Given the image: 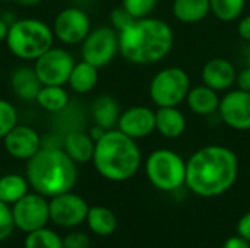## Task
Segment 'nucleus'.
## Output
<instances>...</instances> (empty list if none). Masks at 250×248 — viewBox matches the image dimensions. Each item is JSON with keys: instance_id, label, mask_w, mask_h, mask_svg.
<instances>
[{"instance_id": "f257e3e1", "label": "nucleus", "mask_w": 250, "mask_h": 248, "mask_svg": "<svg viewBox=\"0 0 250 248\" xmlns=\"http://www.w3.org/2000/svg\"><path fill=\"white\" fill-rule=\"evenodd\" d=\"M239 158L224 145H207L186 161V187L204 199L227 193L237 181Z\"/></svg>"}, {"instance_id": "f03ea898", "label": "nucleus", "mask_w": 250, "mask_h": 248, "mask_svg": "<svg viewBox=\"0 0 250 248\" xmlns=\"http://www.w3.org/2000/svg\"><path fill=\"white\" fill-rule=\"evenodd\" d=\"M173 45V28L154 15L135 19L119 32V54L135 66H151L163 61L171 53Z\"/></svg>"}, {"instance_id": "7ed1b4c3", "label": "nucleus", "mask_w": 250, "mask_h": 248, "mask_svg": "<svg viewBox=\"0 0 250 248\" xmlns=\"http://www.w3.org/2000/svg\"><path fill=\"white\" fill-rule=\"evenodd\" d=\"M25 177L34 191L51 199L73 190L78 181V164L62 148L41 146L26 161Z\"/></svg>"}, {"instance_id": "20e7f679", "label": "nucleus", "mask_w": 250, "mask_h": 248, "mask_svg": "<svg viewBox=\"0 0 250 248\" xmlns=\"http://www.w3.org/2000/svg\"><path fill=\"white\" fill-rule=\"evenodd\" d=\"M92 164L103 178L123 183L138 174L142 165V152L138 140L113 129L95 142Z\"/></svg>"}, {"instance_id": "39448f33", "label": "nucleus", "mask_w": 250, "mask_h": 248, "mask_svg": "<svg viewBox=\"0 0 250 248\" xmlns=\"http://www.w3.org/2000/svg\"><path fill=\"white\" fill-rule=\"evenodd\" d=\"M53 28L37 18L16 19L9 25L6 47L19 60L35 61L54 45Z\"/></svg>"}, {"instance_id": "423d86ee", "label": "nucleus", "mask_w": 250, "mask_h": 248, "mask_svg": "<svg viewBox=\"0 0 250 248\" xmlns=\"http://www.w3.org/2000/svg\"><path fill=\"white\" fill-rule=\"evenodd\" d=\"M145 174L157 190L174 193L186 186V161L179 152L160 148L146 156Z\"/></svg>"}, {"instance_id": "0eeeda50", "label": "nucleus", "mask_w": 250, "mask_h": 248, "mask_svg": "<svg viewBox=\"0 0 250 248\" xmlns=\"http://www.w3.org/2000/svg\"><path fill=\"white\" fill-rule=\"evenodd\" d=\"M192 88L189 73L179 66H167L158 70L148 86L151 102L157 107H180Z\"/></svg>"}, {"instance_id": "6e6552de", "label": "nucleus", "mask_w": 250, "mask_h": 248, "mask_svg": "<svg viewBox=\"0 0 250 248\" xmlns=\"http://www.w3.org/2000/svg\"><path fill=\"white\" fill-rule=\"evenodd\" d=\"M119 54V32L111 25L92 28L81 44L82 60L101 69L108 66Z\"/></svg>"}, {"instance_id": "1a4fd4ad", "label": "nucleus", "mask_w": 250, "mask_h": 248, "mask_svg": "<svg viewBox=\"0 0 250 248\" xmlns=\"http://www.w3.org/2000/svg\"><path fill=\"white\" fill-rule=\"evenodd\" d=\"M72 53L62 47H51L34 61V69L42 85H67L75 66Z\"/></svg>"}, {"instance_id": "9d476101", "label": "nucleus", "mask_w": 250, "mask_h": 248, "mask_svg": "<svg viewBox=\"0 0 250 248\" xmlns=\"http://www.w3.org/2000/svg\"><path fill=\"white\" fill-rule=\"evenodd\" d=\"M54 37L64 45H81L92 29L89 15L78 7L69 6L62 9L51 25Z\"/></svg>"}, {"instance_id": "9b49d317", "label": "nucleus", "mask_w": 250, "mask_h": 248, "mask_svg": "<svg viewBox=\"0 0 250 248\" xmlns=\"http://www.w3.org/2000/svg\"><path fill=\"white\" fill-rule=\"evenodd\" d=\"M12 215L15 228L26 234L45 228L50 221L48 200L37 191L28 193L12 205Z\"/></svg>"}, {"instance_id": "f8f14e48", "label": "nucleus", "mask_w": 250, "mask_h": 248, "mask_svg": "<svg viewBox=\"0 0 250 248\" xmlns=\"http://www.w3.org/2000/svg\"><path fill=\"white\" fill-rule=\"evenodd\" d=\"M50 221L62 228H76L86 221L89 205L86 200L73 193L66 191L48 200Z\"/></svg>"}, {"instance_id": "ddd939ff", "label": "nucleus", "mask_w": 250, "mask_h": 248, "mask_svg": "<svg viewBox=\"0 0 250 248\" xmlns=\"http://www.w3.org/2000/svg\"><path fill=\"white\" fill-rule=\"evenodd\" d=\"M220 120L231 130H250V92L233 88L221 96L218 107Z\"/></svg>"}, {"instance_id": "4468645a", "label": "nucleus", "mask_w": 250, "mask_h": 248, "mask_svg": "<svg viewBox=\"0 0 250 248\" xmlns=\"http://www.w3.org/2000/svg\"><path fill=\"white\" fill-rule=\"evenodd\" d=\"M1 140L4 151L19 161H29L42 146L40 133L26 124H16Z\"/></svg>"}, {"instance_id": "2eb2a0df", "label": "nucleus", "mask_w": 250, "mask_h": 248, "mask_svg": "<svg viewBox=\"0 0 250 248\" xmlns=\"http://www.w3.org/2000/svg\"><path fill=\"white\" fill-rule=\"evenodd\" d=\"M117 130L133 140H141L155 133V110L146 105H132L122 111Z\"/></svg>"}, {"instance_id": "dca6fc26", "label": "nucleus", "mask_w": 250, "mask_h": 248, "mask_svg": "<svg viewBox=\"0 0 250 248\" xmlns=\"http://www.w3.org/2000/svg\"><path fill=\"white\" fill-rule=\"evenodd\" d=\"M237 67L226 57H212L201 69V80L204 85L217 92H227L236 86Z\"/></svg>"}, {"instance_id": "f3484780", "label": "nucleus", "mask_w": 250, "mask_h": 248, "mask_svg": "<svg viewBox=\"0 0 250 248\" xmlns=\"http://www.w3.org/2000/svg\"><path fill=\"white\" fill-rule=\"evenodd\" d=\"M188 129V118L179 107H161L155 110V132L164 139L182 137Z\"/></svg>"}, {"instance_id": "a211bd4d", "label": "nucleus", "mask_w": 250, "mask_h": 248, "mask_svg": "<svg viewBox=\"0 0 250 248\" xmlns=\"http://www.w3.org/2000/svg\"><path fill=\"white\" fill-rule=\"evenodd\" d=\"M62 149L78 165L88 164V162H92V156L95 151V140L89 136L88 132L82 129L70 130L62 139Z\"/></svg>"}, {"instance_id": "6ab92c4d", "label": "nucleus", "mask_w": 250, "mask_h": 248, "mask_svg": "<svg viewBox=\"0 0 250 248\" xmlns=\"http://www.w3.org/2000/svg\"><path fill=\"white\" fill-rule=\"evenodd\" d=\"M220 101H221L220 92L201 83L190 88L185 104L189 108V111L193 113L195 115L211 117L218 113Z\"/></svg>"}, {"instance_id": "aec40b11", "label": "nucleus", "mask_w": 250, "mask_h": 248, "mask_svg": "<svg viewBox=\"0 0 250 248\" xmlns=\"http://www.w3.org/2000/svg\"><path fill=\"white\" fill-rule=\"evenodd\" d=\"M9 85L13 95L22 101H35L42 86L34 66H18L10 73Z\"/></svg>"}, {"instance_id": "412c9836", "label": "nucleus", "mask_w": 250, "mask_h": 248, "mask_svg": "<svg viewBox=\"0 0 250 248\" xmlns=\"http://www.w3.org/2000/svg\"><path fill=\"white\" fill-rule=\"evenodd\" d=\"M119 101L111 95H100L91 104V120L92 124L104 129L113 130L117 129V123L122 114Z\"/></svg>"}, {"instance_id": "4be33fe9", "label": "nucleus", "mask_w": 250, "mask_h": 248, "mask_svg": "<svg viewBox=\"0 0 250 248\" xmlns=\"http://www.w3.org/2000/svg\"><path fill=\"white\" fill-rule=\"evenodd\" d=\"M173 18L185 25H195L211 15L209 0H173Z\"/></svg>"}, {"instance_id": "5701e85b", "label": "nucleus", "mask_w": 250, "mask_h": 248, "mask_svg": "<svg viewBox=\"0 0 250 248\" xmlns=\"http://www.w3.org/2000/svg\"><path fill=\"white\" fill-rule=\"evenodd\" d=\"M98 67L92 66L91 63L81 60L78 63H75L73 70L69 76L67 85L70 88V91H73L78 95H86L89 92H92L100 80V73H98Z\"/></svg>"}, {"instance_id": "b1692460", "label": "nucleus", "mask_w": 250, "mask_h": 248, "mask_svg": "<svg viewBox=\"0 0 250 248\" xmlns=\"http://www.w3.org/2000/svg\"><path fill=\"white\" fill-rule=\"evenodd\" d=\"M38 107L47 113L59 114L70 105V96L64 86L42 85L35 98Z\"/></svg>"}, {"instance_id": "393cba45", "label": "nucleus", "mask_w": 250, "mask_h": 248, "mask_svg": "<svg viewBox=\"0 0 250 248\" xmlns=\"http://www.w3.org/2000/svg\"><path fill=\"white\" fill-rule=\"evenodd\" d=\"M85 222L98 237H108L117 229V218L114 212L105 206H89Z\"/></svg>"}, {"instance_id": "a878e982", "label": "nucleus", "mask_w": 250, "mask_h": 248, "mask_svg": "<svg viewBox=\"0 0 250 248\" xmlns=\"http://www.w3.org/2000/svg\"><path fill=\"white\" fill-rule=\"evenodd\" d=\"M29 183L21 174H6L0 177V200L12 206L29 193Z\"/></svg>"}, {"instance_id": "bb28decb", "label": "nucleus", "mask_w": 250, "mask_h": 248, "mask_svg": "<svg viewBox=\"0 0 250 248\" xmlns=\"http://www.w3.org/2000/svg\"><path fill=\"white\" fill-rule=\"evenodd\" d=\"M211 15L221 22H234L243 16L246 0H209Z\"/></svg>"}, {"instance_id": "cd10ccee", "label": "nucleus", "mask_w": 250, "mask_h": 248, "mask_svg": "<svg viewBox=\"0 0 250 248\" xmlns=\"http://www.w3.org/2000/svg\"><path fill=\"white\" fill-rule=\"evenodd\" d=\"M25 248H63V238L53 229L41 228L26 234Z\"/></svg>"}, {"instance_id": "c85d7f7f", "label": "nucleus", "mask_w": 250, "mask_h": 248, "mask_svg": "<svg viewBox=\"0 0 250 248\" xmlns=\"http://www.w3.org/2000/svg\"><path fill=\"white\" fill-rule=\"evenodd\" d=\"M160 0H122V6L130 13L133 19L152 16L158 7Z\"/></svg>"}, {"instance_id": "c756f323", "label": "nucleus", "mask_w": 250, "mask_h": 248, "mask_svg": "<svg viewBox=\"0 0 250 248\" xmlns=\"http://www.w3.org/2000/svg\"><path fill=\"white\" fill-rule=\"evenodd\" d=\"M16 124H18L16 107L10 101L0 98V139H3Z\"/></svg>"}, {"instance_id": "7c9ffc66", "label": "nucleus", "mask_w": 250, "mask_h": 248, "mask_svg": "<svg viewBox=\"0 0 250 248\" xmlns=\"http://www.w3.org/2000/svg\"><path fill=\"white\" fill-rule=\"evenodd\" d=\"M15 229L12 206L0 200V243L6 241Z\"/></svg>"}, {"instance_id": "2f4dec72", "label": "nucleus", "mask_w": 250, "mask_h": 248, "mask_svg": "<svg viewBox=\"0 0 250 248\" xmlns=\"http://www.w3.org/2000/svg\"><path fill=\"white\" fill-rule=\"evenodd\" d=\"M133 20H135V19L130 16V13H129L122 4H120L119 7L113 9L111 13H110V25H111L117 32L126 29Z\"/></svg>"}, {"instance_id": "473e14b6", "label": "nucleus", "mask_w": 250, "mask_h": 248, "mask_svg": "<svg viewBox=\"0 0 250 248\" xmlns=\"http://www.w3.org/2000/svg\"><path fill=\"white\" fill-rule=\"evenodd\" d=\"M63 248H91V238L85 232L73 231L63 238Z\"/></svg>"}, {"instance_id": "72a5a7b5", "label": "nucleus", "mask_w": 250, "mask_h": 248, "mask_svg": "<svg viewBox=\"0 0 250 248\" xmlns=\"http://www.w3.org/2000/svg\"><path fill=\"white\" fill-rule=\"evenodd\" d=\"M237 34L243 41L250 44V13L237 19Z\"/></svg>"}, {"instance_id": "f704fd0d", "label": "nucleus", "mask_w": 250, "mask_h": 248, "mask_svg": "<svg viewBox=\"0 0 250 248\" xmlns=\"http://www.w3.org/2000/svg\"><path fill=\"white\" fill-rule=\"evenodd\" d=\"M236 88L250 92V64L245 66L242 70L237 72V79H236Z\"/></svg>"}, {"instance_id": "c9c22d12", "label": "nucleus", "mask_w": 250, "mask_h": 248, "mask_svg": "<svg viewBox=\"0 0 250 248\" xmlns=\"http://www.w3.org/2000/svg\"><path fill=\"white\" fill-rule=\"evenodd\" d=\"M237 235L243 237L250 243V212L245 213L237 222Z\"/></svg>"}, {"instance_id": "e433bc0d", "label": "nucleus", "mask_w": 250, "mask_h": 248, "mask_svg": "<svg viewBox=\"0 0 250 248\" xmlns=\"http://www.w3.org/2000/svg\"><path fill=\"white\" fill-rule=\"evenodd\" d=\"M223 248H250V243L240 235H233L226 240Z\"/></svg>"}, {"instance_id": "4c0bfd02", "label": "nucleus", "mask_w": 250, "mask_h": 248, "mask_svg": "<svg viewBox=\"0 0 250 248\" xmlns=\"http://www.w3.org/2000/svg\"><path fill=\"white\" fill-rule=\"evenodd\" d=\"M88 133H89V136L97 142L98 139H101L103 136H104V133L107 132V130H104V129H101V127H98V126H95V124H92L88 130H86Z\"/></svg>"}, {"instance_id": "58836bf2", "label": "nucleus", "mask_w": 250, "mask_h": 248, "mask_svg": "<svg viewBox=\"0 0 250 248\" xmlns=\"http://www.w3.org/2000/svg\"><path fill=\"white\" fill-rule=\"evenodd\" d=\"M4 1H12L18 6H22V7H32V6H38L41 4L44 0H4Z\"/></svg>"}, {"instance_id": "ea45409f", "label": "nucleus", "mask_w": 250, "mask_h": 248, "mask_svg": "<svg viewBox=\"0 0 250 248\" xmlns=\"http://www.w3.org/2000/svg\"><path fill=\"white\" fill-rule=\"evenodd\" d=\"M7 31H9V23H7V22L0 16V44L6 41Z\"/></svg>"}]
</instances>
